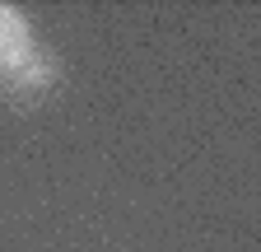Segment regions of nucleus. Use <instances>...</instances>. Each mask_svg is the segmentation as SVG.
<instances>
[{"label": "nucleus", "mask_w": 261, "mask_h": 252, "mask_svg": "<svg viewBox=\"0 0 261 252\" xmlns=\"http://www.w3.org/2000/svg\"><path fill=\"white\" fill-rule=\"evenodd\" d=\"M33 52H38V47H33L28 19H23L14 5H0V75L14 70V66H23Z\"/></svg>", "instance_id": "nucleus-1"}, {"label": "nucleus", "mask_w": 261, "mask_h": 252, "mask_svg": "<svg viewBox=\"0 0 261 252\" xmlns=\"http://www.w3.org/2000/svg\"><path fill=\"white\" fill-rule=\"evenodd\" d=\"M51 80H56V66H51L42 52H33L23 66H14V70L0 75V89H5V93H47Z\"/></svg>", "instance_id": "nucleus-2"}]
</instances>
